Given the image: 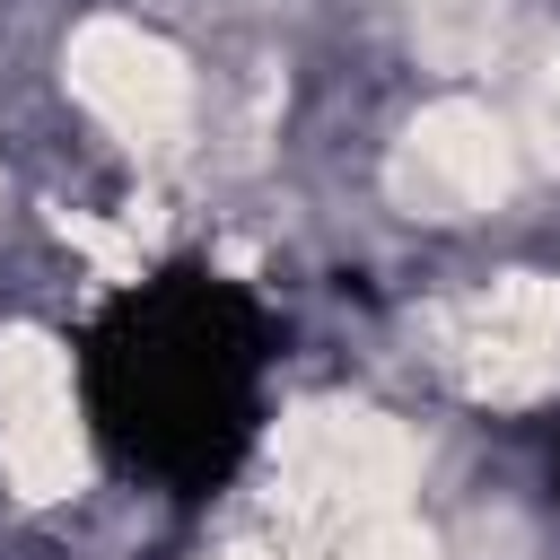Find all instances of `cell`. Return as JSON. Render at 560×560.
Wrapping results in <instances>:
<instances>
[{
    "instance_id": "obj_1",
    "label": "cell",
    "mask_w": 560,
    "mask_h": 560,
    "mask_svg": "<svg viewBox=\"0 0 560 560\" xmlns=\"http://www.w3.org/2000/svg\"><path fill=\"white\" fill-rule=\"evenodd\" d=\"M420 446L376 402H306L271 438V516L289 542L341 551L402 516Z\"/></svg>"
},
{
    "instance_id": "obj_2",
    "label": "cell",
    "mask_w": 560,
    "mask_h": 560,
    "mask_svg": "<svg viewBox=\"0 0 560 560\" xmlns=\"http://www.w3.org/2000/svg\"><path fill=\"white\" fill-rule=\"evenodd\" d=\"M429 359L472 402H542L560 394V280L551 271H499L490 289L429 315Z\"/></svg>"
},
{
    "instance_id": "obj_3",
    "label": "cell",
    "mask_w": 560,
    "mask_h": 560,
    "mask_svg": "<svg viewBox=\"0 0 560 560\" xmlns=\"http://www.w3.org/2000/svg\"><path fill=\"white\" fill-rule=\"evenodd\" d=\"M525 184V140L499 105L481 96H438L420 105L394 149H385V192L402 219H429V228H464V219H490L508 210V192Z\"/></svg>"
},
{
    "instance_id": "obj_4",
    "label": "cell",
    "mask_w": 560,
    "mask_h": 560,
    "mask_svg": "<svg viewBox=\"0 0 560 560\" xmlns=\"http://www.w3.org/2000/svg\"><path fill=\"white\" fill-rule=\"evenodd\" d=\"M61 88L122 149H175L184 122H192V70L140 18H79L70 44H61Z\"/></svg>"
},
{
    "instance_id": "obj_5",
    "label": "cell",
    "mask_w": 560,
    "mask_h": 560,
    "mask_svg": "<svg viewBox=\"0 0 560 560\" xmlns=\"http://www.w3.org/2000/svg\"><path fill=\"white\" fill-rule=\"evenodd\" d=\"M0 472L35 508L44 499H70L88 481V429H79L70 359L35 324H9L0 332Z\"/></svg>"
},
{
    "instance_id": "obj_6",
    "label": "cell",
    "mask_w": 560,
    "mask_h": 560,
    "mask_svg": "<svg viewBox=\"0 0 560 560\" xmlns=\"http://www.w3.org/2000/svg\"><path fill=\"white\" fill-rule=\"evenodd\" d=\"M508 26H516V0H420L411 9V35H420V52L429 61H490L499 44H508Z\"/></svg>"
},
{
    "instance_id": "obj_7",
    "label": "cell",
    "mask_w": 560,
    "mask_h": 560,
    "mask_svg": "<svg viewBox=\"0 0 560 560\" xmlns=\"http://www.w3.org/2000/svg\"><path fill=\"white\" fill-rule=\"evenodd\" d=\"M332 560H429V534H420L411 516H394V525H376V534H359V542H341Z\"/></svg>"
},
{
    "instance_id": "obj_8",
    "label": "cell",
    "mask_w": 560,
    "mask_h": 560,
    "mask_svg": "<svg viewBox=\"0 0 560 560\" xmlns=\"http://www.w3.org/2000/svg\"><path fill=\"white\" fill-rule=\"evenodd\" d=\"M228 560H271V551H228Z\"/></svg>"
}]
</instances>
